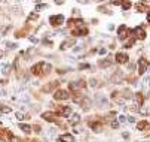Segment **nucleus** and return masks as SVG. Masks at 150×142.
I'll list each match as a JSON object with an SVG mask.
<instances>
[{
  "mask_svg": "<svg viewBox=\"0 0 150 142\" xmlns=\"http://www.w3.org/2000/svg\"><path fill=\"white\" fill-rule=\"evenodd\" d=\"M55 3H57V5H62L64 0H55Z\"/></svg>",
  "mask_w": 150,
  "mask_h": 142,
  "instance_id": "obj_31",
  "label": "nucleus"
},
{
  "mask_svg": "<svg viewBox=\"0 0 150 142\" xmlns=\"http://www.w3.org/2000/svg\"><path fill=\"white\" fill-rule=\"evenodd\" d=\"M9 48H11V49H15V48H16V44H11Z\"/></svg>",
  "mask_w": 150,
  "mask_h": 142,
  "instance_id": "obj_32",
  "label": "nucleus"
},
{
  "mask_svg": "<svg viewBox=\"0 0 150 142\" xmlns=\"http://www.w3.org/2000/svg\"><path fill=\"white\" fill-rule=\"evenodd\" d=\"M129 8H131V2H129V0H123V2H122V9L128 11Z\"/></svg>",
  "mask_w": 150,
  "mask_h": 142,
  "instance_id": "obj_15",
  "label": "nucleus"
},
{
  "mask_svg": "<svg viewBox=\"0 0 150 142\" xmlns=\"http://www.w3.org/2000/svg\"><path fill=\"white\" fill-rule=\"evenodd\" d=\"M125 121H126V118H125L123 115H120V117H119V123H125Z\"/></svg>",
  "mask_w": 150,
  "mask_h": 142,
  "instance_id": "obj_29",
  "label": "nucleus"
},
{
  "mask_svg": "<svg viewBox=\"0 0 150 142\" xmlns=\"http://www.w3.org/2000/svg\"><path fill=\"white\" fill-rule=\"evenodd\" d=\"M110 126H112V129H117V127H119V121H116V120H113Z\"/></svg>",
  "mask_w": 150,
  "mask_h": 142,
  "instance_id": "obj_23",
  "label": "nucleus"
},
{
  "mask_svg": "<svg viewBox=\"0 0 150 142\" xmlns=\"http://www.w3.org/2000/svg\"><path fill=\"white\" fill-rule=\"evenodd\" d=\"M82 85H83L82 81H73V82H71L69 87H70L71 90H79V88H82Z\"/></svg>",
  "mask_w": 150,
  "mask_h": 142,
  "instance_id": "obj_11",
  "label": "nucleus"
},
{
  "mask_svg": "<svg viewBox=\"0 0 150 142\" xmlns=\"http://www.w3.org/2000/svg\"><path fill=\"white\" fill-rule=\"evenodd\" d=\"M98 66H100V67H110V66H112V60H107V58L100 60V62H98Z\"/></svg>",
  "mask_w": 150,
  "mask_h": 142,
  "instance_id": "obj_9",
  "label": "nucleus"
},
{
  "mask_svg": "<svg viewBox=\"0 0 150 142\" xmlns=\"http://www.w3.org/2000/svg\"><path fill=\"white\" fill-rule=\"evenodd\" d=\"M19 129H21V130H24L25 133H28V132L31 130V127H30L28 124H24V123H19Z\"/></svg>",
  "mask_w": 150,
  "mask_h": 142,
  "instance_id": "obj_16",
  "label": "nucleus"
},
{
  "mask_svg": "<svg viewBox=\"0 0 150 142\" xmlns=\"http://www.w3.org/2000/svg\"><path fill=\"white\" fill-rule=\"evenodd\" d=\"M115 58H116V63H120V65L128 63V60H129V57H128L126 52H116Z\"/></svg>",
  "mask_w": 150,
  "mask_h": 142,
  "instance_id": "obj_4",
  "label": "nucleus"
},
{
  "mask_svg": "<svg viewBox=\"0 0 150 142\" xmlns=\"http://www.w3.org/2000/svg\"><path fill=\"white\" fill-rule=\"evenodd\" d=\"M0 142H3V141H0Z\"/></svg>",
  "mask_w": 150,
  "mask_h": 142,
  "instance_id": "obj_39",
  "label": "nucleus"
},
{
  "mask_svg": "<svg viewBox=\"0 0 150 142\" xmlns=\"http://www.w3.org/2000/svg\"><path fill=\"white\" fill-rule=\"evenodd\" d=\"M74 42L76 40H66V42H62L61 44V47H59V49H67V48H71V45H74Z\"/></svg>",
  "mask_w": 150,
  "mask_h": 142,
  "instance_id": "obj_8",
  "label": "nucleus"
},
{
  "mask_svg": "<svg viewBox=\"0 0 150 142\" xmlns=\"http://www.w3.org/2000/svg\"><path fill=\"white\" fill-rule=\"evenodd\" d=\"M149 66H150L149 60H146L144 57H140V60H138V73L140 75H144L149 70Z\"/></svg>",
  "mask_w": 150,
  "mask_h": 142,
  "instance_id": "obj_2",
  "label": "nucleus"
},
{
  "mask_svg": "<svg viewBox=\"0 0 150 142\" xmlns=\"http://www.w3.org/2000/svg\"><path fill=\"white\" fill-rule=\"evenodd\" d=\"M147 21H149V23H150V14H149V15H147Z\"/></svg>",
  "mask_w": 150,
  "mask_h": 142,
  "instance_id": "obj_34",
  "label": "nucleus"
},
{
  "mask_svg": "<svg viewBox=\"0 0 150 142\" xmlns=\"http://www.w3.org/2000/svg\"><path fill=\"white\" fill-rule=\"evenodd\" d=\"M98 52H100V55H105V54H107V49H105V48H101Z\"/></svg>",
  "mask_w": 150,
  "mask_h": 142,
  "instance_id": "obj_27",
  "label": "nucleus"
},
{
  "mask_svg": "<svg viewBox=\"0 0 150 142\" xmlns=\"http://www.w3.org/2000/svg\"><path fill=\"white\" fill-rule=\"evenodd\" d=\"M77 3H82V5H88V3H91V0H76Z\"/></svg>",
  "mask_w": 150,
  "mask_h": 142,
  "instance_id": "obj_26",
  "label": "nucleus"
},
{
  "mask_svg": "<svg viewBox=\"0 0 150 142\" xmlns=\"http://www.w3.org/2000/svg\"><path fill=\"white\" fill-rule=\"evenodd\" d=\"M117 34H119V39H120V40L125 39V36L128 34V27H126L125 24L119 26V29H117Z\"/></svg>",
  "mask_w": 150,
  "mask_h": 142,
  "instance_id": "obj_7",
  "label": "nucleus"
},
{
  "mask_svg": "<svg viewBox=\"0 0 150 142\" xmlns=\"http://www.w3.org/2000/svg\"><path fill=\"white\" fill-rule=\"evenodd\" d=\"M134 44H135V39L132 37V39H129V40H128V42L125 44V47H123V48H126V49H128V48H131Z\"/></svg>",
  "mask_w": 150,
  "mask_h": 142,
  "instance_id": "obj_17",
  "label": "nucleus"
},
{
  "mask_svg": "<svg viewBox=\"0 0 150 142\" xmlns=\"http://www.w3.org/2000/svg\"><path fill=\"white\" fill-rule=\"evenodd\" d=\"M122 2H123V0H112V3H113L115 6H120Z\"/></svg>",
  "mask_w": 150,
  "mask_h": 142,
  "instance_id": "obj_25",
  "label": "nucleus"
},
{
  "mask_svg": "<svg viewBox=\"0 0 150 142\" xmlns=\"http://www.w3.org/2000/svg\"><path fill=\"white\" fill-rule=\"evenodd\" d=\"M48 8V5L46 3H40V5H36V11H43V9H46Z\"/></svg>",
  "mask_w": 150,
  "mask_h": 142,
  "instance_id": "obj_19",
  "label": "nucleus"
},
{
  "mask_svg": "<svg viewBox=\"0 0 150 142\" xmlns=\"http://www.w3.org/2000/svg\"><path fill=\"white\" fill-rule=\"evenodd\" d=\"M79 121H80V115H79V114H73L69 123H70L71 126H74V124H77V123H79Z\"/></svg>",
  "mask_w": 150,
  "mask_h": 142,
  "instance_id": "obj_10",
  "label": "nucleus"
},
{
  "mask_svg": "<svg viewBox=\"0 0 150 142\" xmlns=\"http://www.w3.org/2000/svg\"><path fill=\"white\" fill-rule=\"evenodd\" d=\"M49 70H51V65L49 63H45V62H39V63H36L31 67V72L33 73H43V72H49Z\"/></svg>",
  "mask_w": 150,
  "mask_h": 142,
  "instance_id": "obj_1",
  "label": "nucleus"
},
{
  "mask_svg": "<svg viewBox=\"0 0 150 142\" xmlns=\"http://www.w3.org/2000/svg\"><path fill=\"white\" fill-rule=\"evenodd\" d=\"M61 114H62L64 117H67V118H69V115H71V108H70V106H66V108L61 111Z\"/></svg>",
  "mask_w": 150,
  "mask_h": 142,
  "instance_id": "obj_13",
  "label": "nucleus"
},
{
  "mask_svg": "<svg viewBox=\"0 0 150 142\" xmlns=\"http://www.w3.org/2000/svg\"><path fill=\"white\" fill-rule=\"evenodd\" d=\"M137 33H138L137 37H140V39H144V37H146V32H144L143 29H137Z\"/></svg>",
  "mask_w": 150,
  "mask_h": 142,
  "instance_id": "obj_18",
  "label": "nucleus"
},
{
  "mask_svg": "<svg viewBox=\"0 0 150 142\" xmlns=\"http://www.w3.org/2000/svg\"><path fill=\"white\" fill-rule=\"evenodd\" d=\"M49 21H51V24L52 26H61L62 24V21H64V15H54V16H51L49 18Z\"/></svg>",
  "mask_w": 150,
  "mask_h": 142,
  "instance_id": "obj_5",
  "label": "nucleus"
},
{
  "mask_svg": "<svg viewBox=\"0 0 150 142\" xmlns=\"http://www.w3.org/2000/svg\"><path fill=\"white\" fill-rule=\"evenodd\" d=\"M5 2H8V0H0V3H5Z\"/></svg>",
  "mask_w": 150,
  "mask_h": 142,
  "instance_id": "obj_35",
  "label": "nucleus"
},
{
  "mask_svg": "<svg viewBox=\"0 0 150 142\" xmlns=\"http://www.w3.org/2000/svg\"><path fill=\"white\" fill-rule=\"evenodd\" d=\"M147 126H149L147 121H140V123L137 124V129L138 130H144V129H147Z\"/></svg>",
  "mask_w": 150,
  "mask_h": 142,
  "instance_id": "obj_14",
  "label": "nucleus"
},
{
  "mask_svg": "<svg viewBox=\"0 0 150 142\" xmlns=\"http://www.w3.org/2000/svg\"><path fill=\"white\" fill-rule=\"evenodd\" d=\"M57 142H76V141H74L73 135H69V133H64V135H61V136L58 138V141H57Z\"/></svg>",
  "mask_w": 150,
  "mask_h": 142,
  "instance_id": "obj_6",
  "label": "nucleus"
},
{
  "mask_svg": "<svg viewBox=\"0 0 150 142\" xmlns=\"http://www.w3.org/2000/svg\"><path fill=\"white\" fill-rule=\"evenodd\" d=\"M0 111H2V112H6V114H9V112H11V108H6V106H3V105H0Z\"/></svg>",
  "mask_w": 150,
  "mask_h": 142,
  "instance_id": "obj_22",
  "label": "nucleus"
},
{
  "mask_svg": "<svg viewBox=\"0 0 150 142\" xmlns=\"http://www.w3.org/2000/svg\"><path fill=\"white\" fill-rule=\"evenodd\" d=\"M97 85H98V84H97V79H95V78H91V79H89V87H94V88H95Z\"/></svg>",
  "mask_w": 150,
  "mask_h": 142,
  "instance_id": "obj_21",
  "label": "nucleus"
},
{
  "mask_svg": "<svg viewBox=\"0 0 150 142\" xmlns=\"http://www.w3.org/2000/svg\"><path fill=\"white\" fill-rule=\"evenodd\" d=\"M73 51H74V52H79V51H82V47H76Z\"/></svg>",
  "mask_w": 150,
  "mask_h": 142,
  "instance_id": "obj_30",
  "label": "nucleus"
},
{
  "mask_svg": "<svg viewBox=\"0 0 150 142\" xmlns=\"http://www.w3.org/2000/svg\"><path fill=\"white\" fill-rule=\"evenodd\" d=\"M100 2H103V0H100Z\"/></svg>",
  "mask_w": 150,
  "mask_h": 142,
  "instance_id": "obj_38",
  "label": "nucleus"
},
{
  "mask_svg": "<svg viewBox=\"0 0 150 142\" xmlns=\"http://www.w3.org/2000/svg\"><path fill=\"white\" fill-rule=\"evenodd\" d=\"M54 97H55V100H69L70 94H69L67 90H57Z\"/></svg>",
  "mask_w": 150,
  "mask_h": 142,
  "instance_id": "obj_3",
  "label": "nucleus"
},
{
  "mask_svg": "<svg viewBox=\"0 0 150 142\" xmlns=\"http://www.w3.org/2000/svg\"><path fill=\"white\" fill-rule=\"evenodd\" d=\"M91 127H94V129H95L94 132H97V133H98V132H101V126H100L98 123H94V124L91 123Z\"/></svg>",
  "mask_w": 150,
  "mask_h": 142,
  "instance_id": "obj_20",
  "label": "nucleus"
},
{
  "mask_svg": "<svg viewBox=\"0 0 150 142\" xmlns=\"http://www.w3.org/2000/svg\"><path fill=\"white\" fill-rule=\"evenodd\" d=\"M73 33H74V36H85V34L88 33V30H86V29H82V30L77 29V30H74Z\"/></svg>",
  "mask_w": 150,
  "mask_h": 142,
  "instance_id": "obj_12",
  "label": "nucleus"
},
{
  "mask_svg": "<svg viewBox=\"0 0 150 142\" xmlns=\"http://www.w3.org/2000/svg\"><path fill=\"white\" fill-rule=\"evenodd\" d=\"M30 40H31V42H34V44L37 42V39H36V37H33V36H30Z\"/></svg>",
  "mask_w": 150,
  "mask_h": 142,
  "instance_id": "obj_33",
  "label": "nucleus"
},
{
  "mask_svg": "<svg viewBox=\"0 0 150 142\" xmlns=\"http://www.w3.org/2000/svg\"><path fill=\"white\" fill-rule=\"evenodd\" d=\"M34 2H40V0H34Z\"/></svg>",
  "mask_w": 150,
  "mask_h": 142,
  "instance_id": "obj_37",
  "label": "nucleus"
},
{
  "mask_svg": "<svg viewBox=\"0 0 150 142\" xmlns=\"http://www.w3.org/2000/svg\"><path fill=\"white\" fill-rule=\"evenodd\" d=\"M12 142H19V141H18V139H13V141H12Z\"/></svg>",
  "mask_w": 150,
  "mask_h": 142,
  "instance_id": "obj_36",
  "label": "nucleus"
},
{
  "mask_svg": "<svg viewBox=\"0 0 150 142\" xmlns=\"http://www.w3.org/2000/svg\"><path fill=\"white\" fill-rule=\"evenodd\" d=\"M15 117H16L19 121H23V120H24V114H21V112H16V114H15Z\"/></svg>",
  "mask_w": 150,
  "mask_h": 142,
  "instance_id": "obj_24",
  "label": "nucleus"
},
{
  "mask_svg": "<svg viewBox=\"0 0 150 142\" xmlns=\"http://www.w3.org/2000/svg\"><path fill=\"white\" fill-rule=\"evenodd\" d=\"M128 121H129V123H135V118L132 115H129V117H128Z\"/></svg>",
  "mask_w": 150,
  "mask_h": 142,
  "instance_id": "obj_28",
  "label": "nucleus"
}]
</instances>
